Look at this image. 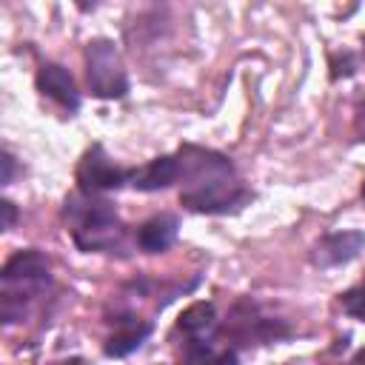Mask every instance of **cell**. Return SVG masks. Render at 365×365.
<instances>
[{
  "mask_svg": "<svg viewBox=\"0 0 365 365\" xmlns=\"http://www.w3.org/2000/svg\"><path fill=\"white\" fill-rule=\"evenodd\" d=\"M111 322H114V331L106 339V356H117V359L128 356L151 336V322H143L137 317H117Z\"/></svg>",
  "mask_w": 365,
  "mask_h": 365,
  "instance_id": "cell-11",
  "label": "cell"
},
{
  "mask_svg": "<svg viewBox=\"0 0 365 365\" xmlns=\"http://www.w3.org/2000/svg\"><path fill=\"white\" fill-rule=\"evenodd\" d=\"M63 217L68 222L71 240L86 254H103L117 251L125 240V225L117 217L114 205L108 200H100L91 191H74L66 197Z\"/></svg>",
  "mask_w": 365,
  "mask_h": 365,
  "instance_id": "cell-2",
  "label": "cell"
},
{
  "mask_svg": "<svg viewBox=\"0 0 365 365\" xmlns=\"http://www.w3.org/2000/svg\"><path fill=\"white\" fill-rule=\"evenodd\" d=\"M48 259L37 248L11 254L0 271V322L14 325L31 314V305L48 291Z\"/></svg>",
  "mask_w": 365,
  "mask_h": 365,
  "instance_id": "cell-3",
  "label": "cell"
},
{
  "mask_svg": "<svg viewBox=\"0 0 365 365\" xmlns=\"http://www.w3.org/2000/svg\"><path fill=\"white\" fill-rule=\"evenodd\" d=\"M177 328L185 334L188 339V348H185V359H194V362H202V359H217V354L211 351V339L217 334V311L211 302L200 299V302H191L182 314H180V322Z\"/></svg>",
  "mask_w": 365,
  "mask_h": 365,
  "instance_id": "cell-6",
  "label": "cell"
},
{
  "mask_svg": "<svg viewBox=\"0 0 365 365\" xmlns=\"http://www.w3.org/2000/svg\"><path fill=\"white\" fill-rule=\"evenodd\" d=\"M365 248V234L362 231H334L325 234L314 248H311V262L317 268H334L351 262L359 251Z\"/></svg>",
  "mask_w": 365,
  "mask_h": 365,
  "instance_id": "cell-9",
  "label": "cell"
},
{
  "mask_svg": "<svg viewBox=\"0 0 365 365\" xmlns=\"http://www.w3.org/2000/svg\"><path fill=\"white\" fill-rule=\"evenodd\" d=\"M83 60H86V83L91 97L123 100L128 94V74L114 40H106V37L88 40Z\"/></svg>",
  "mask_w": 365,
  "mask_h": 365,
  "instance_id": "cell-4",
  "label": "cell"
},
{
  "mask_svg": "<svg viewBox=\"0 0 365 365\" xmlns=\"http://www.w3.org/2000/svg\"><path fill=\"white\" fill-rule=\"evenodd\" d=\"M37 91L54 103H60L66 111H77L80 108V91H77V83L71 77V71L60 63H43L37 68Z\"/></svg>",
  "mask_w": 365,
  "mask_h": 365,
  "instance_id": "cell-10",
  "label": "cell"
},
{
  "mask_svg": "<svg viewBox=\"0 0 365 365\" xmlns=\"http://www.w3.org/2000/svg\"><path fill=\"white\" fill-rule=\"evenodd\" d=\"M222 334L231 336L234 345H251V342H277V339H285L291 331H288V325L282 319L265 317L257 302L240 299L231 308Z\"/></svg>",
  "mask_w": 365,
  "mask_h": 365,
  "instance_id": "cell-5",
  "label": "cell"
},
{
  "mask_svg": "<svg viewBox=\"0 0 365 365\" xmlns=\"http://www.w3.org/2000/svg\"><path fill=\"white\" fill-rule=\"evenodd\" d=\"M354 128H356L359 140H365V103L356 108V120H354Z\"/></svg>",
  "mask_w": 365,
  "mask_h": 365,
  "instance_id": "cell-16",
  "label": "cell"
},
{
  "mask_svg": "<svg viewBox=\"0 0 365 365\" xmlns=\"http://www.w3.org/2000/svg\"><path fill=\"white\" fill-rule=\"evenodd\" d=\"M128 180V168H120L103 145H91L80 165H77V185L83 191H91V194H103V191H117L123 188Z\"/></svg>",
  "mask_w": 365,
  "mask_h": 365,
  "instance_id": "cell-7",
  "label": "cell"
},
{
  "mask_svg": "<svg viewBox=\"0 0 365 365\" xmlns=\"http://www.w3.org/2000/svg\"><path fill=\"white\" fill-rule=\"evenodd\" d=\"M74 3H77V9H80V11H91V9H97L103 0H74Z\"/></svg>",
  "mask_w": 365,
  "mask_h": 365,
  "instance_id": "cell-17",
  "label": "cell"
},
{
  "mask_svg": "<svg viewBox=\"0 0 365 365\" xmlns=\"http://www.w3.org/2000/svg\"><path fill=\"white\" fill-rule=\"evenodd\" d=\"M177 231H180V220L174 214H157L137 228V248L143 254H163L165 248L174 245Z\"/></svg>",
  "mask_w": 365,
  "mask_h": 365,
  "instance_id": "cell-12",
  "label": "cell"
},
{
  "mask_svg": "<svg viewBox=\"0 0 365 365\" xmlns=\"http://www.w3.org/2000/svg\"><path fill=\"white\" fill-rule=\"evenodd\" d=\"M339 305H342V311L348 317L365 322V282H359V285L348 288L345 294H339Z\"/></svg>",
  "mask_w": 365,
  "mask_h": 365,
  "instance_id": "cell-13",
  "label": "cell"
},
{
  "mask_svg": "<svg viewBox=\"0 0 365 365\" xmlns=\"http://www.w3.org/2000/svg\"><path fill=\"white\" fill-rule=\"evenodd\" d=\"M0 208H3V231L14 228V220H17V208H14V202H11V200H3Z\"/></svg>",
  "mask_w": 365,
  "mask_h": 365,
  "instance_id": "cell-14",
  "label": "cell"
},
{
  "mask_svg": "<svg viewBox=\"0 0 365 365\" xmlns=\"http://www.w3.org/2000/svg\"><path fill=\"white\" fill-rule=\"evenodd\" d=\"M180 202L197 214H228L242 208L251 200V191L237 177L234 163L214 151L194 143L180 145Z\"/></svg>",
  "mask_w": 365,
  "mask_h": 365,
  "instance_id": "cell-1",
  "label": "cell"
},
{
  "mask_svg": "<svg viewBox=\"0 0 365 365\" xmlns=\"http://www.w3.org/2000/svg\"><path fill=\"white\" fill-rule=\"evenodd\" d=\"M180 154H160L145 165L128 168L125 185H131L134 191H163L180 182Z\"/></svg>",
  "mask_w": 365,
  "mask_h": 365,
  "instance_id": "cell-8",
  "label": "cell"
},
{
  "mask_svg": "<svg viewBox=\"0 0 365 365\" xmlns=\"http://www.w3.org/2000/svg\"><path fill=\"white\" fill-rule=\"evenodd\" d=\"M14 171H17V165H14V157H11V151H3V185H11V180H14Z\"/></svg>",
  "mask_w": 365,
  "mask_h": 365,
  "instance_id": "cell-15",
  "label": "cell"
},
{
  "mask_svg": "<svg viewBox=\"0 0 365 365\" xmlns=\"http://www.w3.org/2000/svg\"><path fill=\"white\" fill-rule=\"evenodd\" d=\"M362 200H365V180H362Z\"/></svg>",
  "mask_w": 365,
  "mask_h": 365,
  "instance_id": "cell-19",
  "label": "cell"
},
{
  "mask_svg": "<svg viewBox=\"0 0 365 365\" xmlns=\"http://www.w3.org/2000/svg\"><path fill=\"white\" fill-rule=\"evenodd\" d=\"M354 362H365V348H362V351H356V354H354Z\"/></svg>",
  "mask_w": 365,
  "mask_h": 365,
  "instance_id": "cell-18",
  "label": "cell"
}]
</instances>
